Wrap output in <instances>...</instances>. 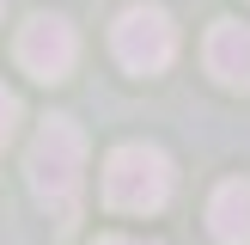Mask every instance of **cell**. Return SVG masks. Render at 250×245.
<instances>
[{"instance_id":"cell-6","label":"cell","mask_w":250,"mask_h":245,"mask_svg":"<svg viewBox=\"0 0 250 245\" xmlns=\"http://www.w3.org/2000/svg\"><path fill=\"white\" fill-rule=\"evenodd\" d=\"M208 233L220 245H250V184L244 178H226L208 196Z\"/></svg>"},{"instance_id":"cell-4","label":"cell","mask_w":250,"mask_h":245,"mask_svg":"<svg viewBox=\"0 0 250 245\" xmlns=\"http://www.w3.org/2000/svg\"><path fill=\"white\" fill-rule=\"evenodd\" d=\"M73 61H80V37H73V24L61 19V12H37L19 31V68L31 74V80L55 86V80L73 74Z\"/></svg>"},{"instance_id":"cell-8","label":"cell","mask_w":250,"mask_h":245,"mask_svg":"<svg viewBox=\"0 0 250 245\" xmlns=\"http://www.w3.org/2000/svg\"><path fill=\"white\" fill-rule=\"evenodd\" d=\"M98 245H159V239H134V233H104Z\"/></svg>"},{"instance_id":"cell-1","label":"cell","mask_w":250,"mask_h":245,"mask_svg":"<svg viewBox=\"0 0 250 245\" xmlns=\"http://www.w3.org/2000/svg\"><path fill=\"white\" fill-rule=\"evenodd\" d=\"M24 172H31V190L61 227L80 220V190H85V135L73 129L67 117H49L37 129L31 153H24Z\"/></svg>"},{"instance_id":"cell-2","label":"cell","mask_w":250,"mask_h":245,"mask_svg":"<svg viewBox=\"0 0 250 245\" xmlns=\"http://www.w3.org/2000/svg\"><path fill=\"white\" fill-rule=\"evenodd\" d=\"M171 159L153 141H128L104 159V202L116 215H159L171 202Z\"/></svg>"},{"instance_id":"cell-3","label":"cell","mask_w":250,"mask_h":245,"mask_svg":"<svg viewBox=\"0 0 250 245\" xmlns=\"http://www.w3.org/2000/svg\"><path fill=\"white\" fill-rule=\"evenodd\" d=\"M110 49L128 74H165L171 55H177V24H171L165 6H128L110 24Z\"/></svg>"},{"instance_id":"cell-5","label":"cell","mask_w":250,"mask_h":245,"mask_svg":"<svg viewBox=\"0 0 250 245\" xmlns=\"http://www.w3.org/2000/svg\"><path fill=\"white\" fill-rule=\"evenodd\" d=\"M202 61H208V74H214L220 86L250 92V24L220 19L214 31H208V43H202Z\"/></svg>"},{"instance_id":"cell-7","label":"cell","mask_w":250,"mask_h":245,"mask_svg":"<svg viewBox=\"0 0 250 245\" xmlns=\"http://www.w3.org/2000/svg\"><path fill=\"white\" fill-rule=\"evenodd\" d=\"M12 135H19V98H12L6 86H0V147H6Z\"/></svg>"}]
</instances>
